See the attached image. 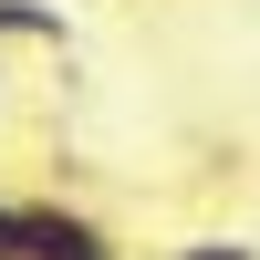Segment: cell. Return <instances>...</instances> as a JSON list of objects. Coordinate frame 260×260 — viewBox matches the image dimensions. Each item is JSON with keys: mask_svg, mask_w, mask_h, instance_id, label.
Wrapping results in <instances>:
<instances>
[{"mask_svg": "<svg viewBox=\"0 0 260 260\" xmlns=\"http://www.w3.org/2000/svg\"><path fill=\"white\" fill-rule=\"evenodd\" d=\"M21 260H115V229L62 198H21Z\"/></svg>", "mask_w": 260, "mask_h": 260, "instance_id": "obj_1", "label": "cell"}, {"mask_svg": "<svg viewBox=\"0 0 260 260\" xmlns=\"http://www.w3.org/2000/svg\"><path fill=\"white\" fill-rule=\"evenodd\" d=\"M0 42H62V11L52 0H0Z\"/></svg>", "mask_w": 260, "mask_h": 260, "instance_id": "obj_2", "label": "cell"}, {"mask_svg": "<svg viewBox=\"0 0 260 260\" xmlns=\"http://www.w3.org/2000/svg\"><path fill=\"white\" fill-rule=\"evenodd\" d=\"M167 260H260V250H250V240H229V229H208V240H177Z\"/></svg>", "mask_w": 260, "mask_h": 260, "instance_id": "obj_3", "label": "cell"}, {"mask_svg": "<svg viewBox=\"0 0 260 260\" xmlns=\"http://www.w3.org/2000/svg\"><path fill=\"white\" fill-rule=\"evenodd\" d=\"M0 260H21V198L0 187Z\"/></svg>", "mask_w": 260, "mask_h": 260, "instance_id": "obj_4", "label": "cell"}, {"mask_svg": "<svg viewBox=\"0 0 260 260\" xmlns=\"http://www.w3.org/2000/svg\"><path fill=\"white\" fill-rule=\"evenodd\" d=\"M0 115H11V62H0Z\"/></svg>", "mask_w": 260, "mask_h": 260, "instance_id": "obj_5", "label": "cell"}]
</instances>
